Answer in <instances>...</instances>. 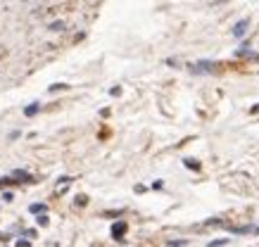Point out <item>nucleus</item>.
<instances>
[{
  "instance_id": "obj_8",
  "label": "nucleus",
  "mask_w": 259,
  "mask_h": 247,
  "mask_svg": "<svg viewBox=\"0 0 259 247\" xmlns=\"http://www.w3.org/2000/svg\"><path fill=\"white\" fill-rule=\"evenodd\" d=\"M224 245H228V238H221V240H212L207 247H224Z\"/></svg>"
},
{
  "instance_id": "obj_5",
  "label": "nucleus",
  "mask_w": 259,
  "mask_h": 247,
  "mask_svg": "<svg viewBox=\"0 0 259 247\" xmlns=\"http://www.w3.org/2000/svg\"><path fill=\"white\" fill-rule=\"evenodd\" d=\"M29 212H31V214H45V212H48V207H45V204H41V202H33L31 207H29Z\"/></svg>"
},
{
  "instance_id": "obj_1",
  "label": "nucleus",
  "mask_w": 259,
  "mask_h": 247,
  "mask_svg": "<svg viewBox=\"0 0 259 247\" xmlns=\"http://www.w3.org/2000/svg\"><path fill=\"white\" fill-rule=\"evenodd\" d=\"M248 26H250L248 17H245V19H240V22L233 26V36H236V38H243V36H245V31H248Z\"/></svg>"
},
{
  "instance_id": "obj_4",
  "label": "nucleus",
  "mask_w": 259,
  "mask_h": 247,
  "mask_svg": "<svg viewBox=\"0 0 259 247\" xmlns=\"http://www.w3.org/2000/svg\"><path fill=\"white\" fill-rule=\"evenodd\" d=\"M190 69H193L195 74H202V72H212V69H214V65H212V62H197V65L190 67Z\"/></svg>"
},
{
  "instance_id": "obj_10",
  "label": "nucleus",
  "mask_w": 259,
  "mask_h": 247,
  "mask_svg": "<svg viewBox=\"0 0 259 247\" xmlns=\"http://www.w3.org/2000/svg\"><path fill=\"white\" fill-rule=\"evenodd\" d=\"M36 224H38V226H43V228H45V226L50 224V221H48V216H45V214H41L38 219H36Z\"/></svg>"
},
{
  "instance_id": "obj_11",
  "label": "nucleus",
  "mask_w": 259,
  "mask_h": 247,
  "mask_svg": "<svg viewBox=\"0 0 259 247\" xmlns=\"http://www.w3.org/2000/svg\"><path fill=\"white\" fill-rule=\"evenodd\" d=\"M65 88H69L67 83H55V86H50V93H55V90H65Z\"/></svg>"
},
{
  "instance_id": "obj_9",
  "label": "nucleus",
  "mask_w": 259,
  "mask_h": 247,
  "mask_svg": "<svg viewBox=\"0 0 259 247\" xmlns=\"http://www.w3.org/2000/svg\"><path fill=\"white\" fill-rule=\"evenodd\" d=\"M65 29V22H53L50 24V31H62Z\"/></svg>"
},
{
  "instance_id": "obj_2",
  "label": "nucleus",
  "mask_w": 259,
  "mask_h": 247,
  "mask_svg": "<svg viewBox=\"0 0 259 247\" xmlns=\"http://www.w3.org/2000/svg\"><path fill=\"white\" fill-rule=\"evenodd\" d=\"M124 233H126V221H117V224L112 226V238L114 240H121Z\"/></svg>"
},
{
  "instance_id": "obj_15",
  "label": "nucleus",
  "mask_w": 259,
  "mask_h": 247,
  "mask_svg": "<svg viewBox=\"0 0 259 247\" xmlns=\"http://www.w3.org/2000/svg\"><path fill=\"white\" fill-rule=\"evenodd\" d=\"M250 112H252V114H255V112H259V105H255V107L250 109Z\"/></svg>"
},
{
  "instance_id": "obj_13",
  "label": "nucleus",
  "mask_w": 259,
  "mask_h": 247,
  "mask_svg": "<svg viewBox=\"0 0 259 247\" xmlns=\"http://www.w3.org/2000/svg\"><path fill=\"white\" fill-rule=\"evenodd\" d=\"M24 236H26V238H36V231H33V228H26V231H24Z\"/></svg>"
},
{
  "instance_id": "obj_16",
  "label": "nucleus",
  "mask_w": 259,
  "mask_h": 247,
  "mask_svg": "<svg viewBox=\"0 0 259 247\" xmlns=\"http://www.w3.org/2000/svg\"><path fill=\"white\" fill-rule=\"evenodd\" d=\"M255 233H259V226H257V228H255Z\"/></svg>"
},
{
  "instance_id": "obj_6",
  "label": "nucleus",
  "mask_w": 259,
  "mask_h": 247,
  "mask_svg": "<svg viewBox=\"0 0 259 247\" xmlns=\"http://www.w3.org/2000/svg\"><path fill=\"white\" fill-rule=\"evenodd\" d=\"M12 178H22V181H26V183H31V181H33V176H31V173L22 171V169H17V171H12Z\"/></svg>"
},
{
  "instance_id": "obj_7",
  "label": "nucleus",
  "mask_w": 259,
  "mask_h": 247,
  "mask_svg": "<svg viewBox=\"0 0 259 247\" xmlns=\"http://www.w3.org/2000/svg\"><path fill=\"white\" fill-rule=\"evenodd\" d=\"M183 164L188 166V169H195V171L200 169V162H197V160H190V157H188V160H183Z\"/></svg>"
},
{
  "instance_id": "obj_14",
  "label": "nucleus",
  "mask_w": 259,
  "mask_h": 247,
  "mask_svg": "<svg viewBox=\"0 0 259 247\" xmlns=\"http://www.w3.org/2000/svg\"><path fill=\"white\" fill-rule=\"evenodd\" d=\"M17 247H31V243L29 240H17Z\"/></svg>"
},
{
  "instance_id": "obj_3",
  "label": "nucleus",
  "mask_w": 259,
  "mask_h": 247,
  "mask_svg": "<svg viewBox=\"0 0 259 247\" xmlns=\"http://www.w3.org/2000/svg\"><path fill=\"white\" fill-rule=\"evenodd\" d=\"M38 112H41V102H31V105H26V107H24V117H36V114H38Z\"/></svg>"
},
{
  "instance_id": "obj_12",
  "label": "nucleus",
  "mask_w": 259,
  "mask_h": 247,
  "mask_svg": "<svg viewBox=\"0 0 259 247\" xmlns=\"http://www.w3.org/2000/svg\"><path fill=\"white\" fill-rule=\"evenodd\" d=\"M2 200H5V202H12V200H14V195H12L10 190H5V193H2Z\"/></svg>"
}]
</instances>
